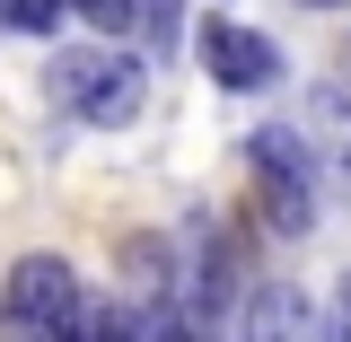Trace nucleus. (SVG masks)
<instances>
[{
	"mask_svg": "<svg viewBox=\"0 0 351 342\" xmlns=\"http://www.w3.org/2000/svg\"><path fill=\"white\" fill-rule=\"evenodd\" d=\"M141 97H149V71L132 62V53H114V36L106 44H71V53H53V106L62 114H80V123L114 132L141 114Z\"/></svg>",
	"mask_w": 351,
	"mask_h": 342,
	"instance_id": "f257e3e1",
	"label": "nucleus"
},
{
	"mask_svg": "<svg viewBox=\"0 0 351 342\" xmlns=\"http://www.w3.org/2000/svg\"><path fill=\"white\" fill-rule=\"evenodd\" d=\"M80 272L62 255H18L0 290V342H80Z\"/></svg>",
	"mask_w": 351,
	"mask_h": 342,
	"instance_id": "f03ea898",
	"label": "nucleus"
},
{
	"mask_svg": "<svg viewBox=\"0 0 351 342\" xmlns=\"http://www.w3.org/2000/svg\"><path fill=\"white\" fill-rule=\"evenodd\" d=\"M246 167H255V211L272 237H307L316 228V158H307L299 123H263L246 141Z\"/></svg>",
	"mask_w": 351,
	"mask_h": 342,
	"instance_id": "7ed1b4c3",
	"label": "nucleus"
},
{
	"mask_svg": "<svg viewBox=\"0 0 351 342\" xmlns=\"http://www.w3.org/2000/svg\"><path fill=\"white\" fill-rule=\"evenodd\" d=\"M228 342H325V316L299 281H255L228 307Z\"/></svg>",
	"mask_w": 351,
	"mask_h": 342,
	"instance_id": "20e7f679",
	"label": "nucleus"
},
{
	"mask_svg": "<svg viewBox=\"0 0 351 342\" xmlns=\"http://www.w3.org/2000/svg\"><path fill=\"white\" fill-rule=\"evenodd\" d=\"M299 141H307V158H316V184H334V193L351 202V88H343V80L307 88Z\"/></svg>",
	"mask_w": 351,
	"mask_h": 342,
	"instance_id": "39448f33",
	"label": "nucleus"
},
{
	"mask_svg": "<svg viewBox=\"0 0 351 342\" xmlns=\"http://www.w3.org/2000/svg\"><path fill=\"white\" fill-rule=\"evenodd\" d=\"M202 71H211L219 88H237V97H263V88L281 80V53H272V36H255V27L211 18V27H202Z\"/></svg>",
	"mask_w": 351,
	"mask_h": 342,
	"instance_id": "423d86ee",
	"label": "nucleus"
},
{
	"mask_svg": "<svg viewBox=\"0 0 351 342\" xmlns=\"http://www.w3.org/2000/svg\"><path fill=\"white\" fill-rule=\"evenodd\" d=\"M80 342H184V316H176L167 290H149V299H80Z\"/></svg>",
	"mask_w": 351,
	"mask_h": 342,
	"instance_id": "0eeeda50",
	"label": "nucleus"
},
{
	"mask_svg": "<svg viewBox=\"0 0 351 342\" xmlns=\"http://www.w3.org/2000/svg\"><path fill=\"white\" fill-rule=\"evenodd\" d=\"M62 9H71V0H0V27H9V36H53Z\"/></svg>",
	"mask_w": 351,
	"mask_h": 342,
	"instance_id": "6e6552de",
	"label": "nucleus"
},
{
	"mask_svg": "<svg viewBox=\"0 0 351 342\" xmlns=\"http://www.w3.org/2000/svg\"><path fill=\"white\" fill-rule=\"evenodd\" d=\"M97 36H132V18H141V0H71Z\"/></svg>",
	"mask_w": 351,
	"mask_h": 342,
	"instance_id": "1a4fd4ad",
	"label": "nucleus"
},
{
	"mask_svg": "<svg viewBox=\"0 0 351 342\" xmlns=\"http://www.w3.org/2000/svg\"><path fill=\"white\" fill-rule=\"evenodd\" d=\"M325 342H351V281L334 290V316H325Z\"/></svg>",
	"mask_w": 351,
	"mask_h": 342,
	"instance_id": "9d476101",
	"label": "nucleus"
},
{
	"mask_svg": "<svg viewBox=\"0 0 351 342\" xmlns=\"http://www.w3.org/2000/svg\"><path fill=\"white\" fill-rule=\"evenodd\" d=\"M299 9H351V0H299Z\"/></svg>",
	"mask_w": 351,
	"mask_h": 342,
	"instance_id": "9b49d317",
	"label": "nucleus"
},
{
	"mask_svg": "<svg viewBox=\"0 0 351 342\" xmlns=\"http://www.w3.org/2000/svg\"><path fill=\"white\" fill-rule=\"evenodd\" d=\"M343 88H351V80H343Z\"/></svg>",
	"mask_w": 351,
	"mask_h": 342,
	"instance_id": "f8f14e48",
	"label": "nucleus"
}]
</instances>
